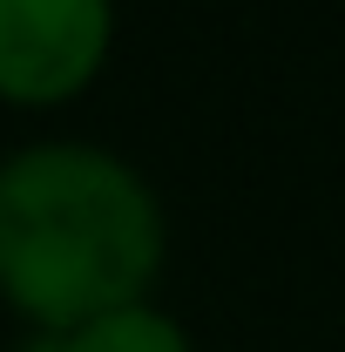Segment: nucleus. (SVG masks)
I'll return each mask as SVG.
<instances>
[{
    "instance_id": "obj_1",
    "label": "nucleus",
    "mask_w": 345,
    "mask_h": 352,
    "mask_svg": "<svg viewBox=\"0 0 345 352\" xmlns=\"http://www.w3.org/2000/svg\"><path fill=\"white\" fill-rule=\"evenodd\" d=\"M163 271V204L95 142H27L0 163V298L41 332L142 305Z\"/></svg>"
},
{
    "instance_id": "obj_2",
    "label": "nucleus",
    "mask_w": 345,
    "mask_h": 352,
    "mask_svg": "<svg viewBox=\"0 0 345 352\" xmlns=\"http://www.w3.org/2000/svg\"><path fill=\"white\" fill-rule=\"evenodd\" d=\"M115 34L109 0H0V102L47 109L95 82Z\"/></svg>"
},
{
    "instance_id": "obj_3",
    "label": "nucleus",
    "mask_w": 345,
    "mask_h": 352,
    "mask_svg": "<svg viewBox=\"0 0 345 352\" xmlns=\"http://www.w3.org/2000/svg\"><path fill=\"white\" fill-rule=\"evenodd\" d=\"M68 346L75 352H190V332L156 305H122V311H102V318L75 325Z\"/></svg>"
},
{
    "instance_id": "obj_4",
    "label": "nucleus",
    "mask_w": 345,
    "mask_h": 352,
    "mask_svg": "<svg viewBox=\"0 0 345 352\" xmlns=\"http://www.w3.org/2000/svg\"><path fill=\"white\" fill-rule=\"evenodd\" d=\"M21 352H75V346H68V332H34Z\"/></svg>"
}]
</instances>
